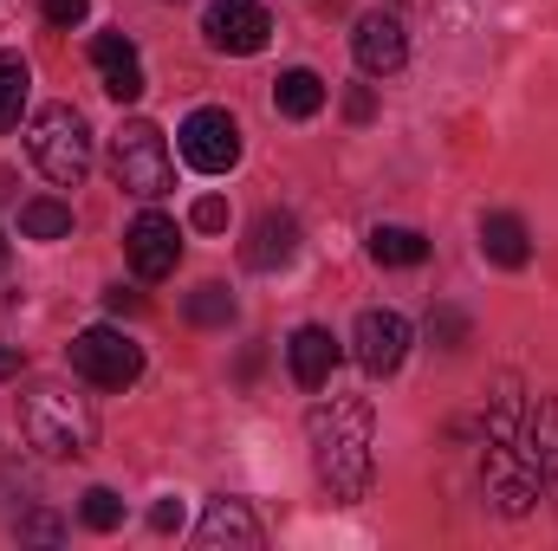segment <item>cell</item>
<instances>
[{
    "mask_svg": "<svg viewBox=\"0 0 558 551\" xmlns=\"http://www.w3.org/2000/svg\"><path fill=\"white\" fill-rule=\"evenodd\" d=\"M26 156L39 162L46 182L78 188L85 169H92V124H85V111H72V105L33 111V124H26Z\"/></svg>",
    "mask_w": 558,
    "mask_h": 551,
    "instance_id": "3957f363",
    "label": "cell"
},
{
    "mask_svg": "<svg viewBox=\"0 0 558 551\" xmlns=\"http://www.w3.org/2000/svg\"><path fill=\"white\" fill-rule=\"evenodd\" d=\"M13 532H20V539H65V519H52V513H26Z\"/></svg>",
    "mask_w": 558,
    "mask_h": 551,
    "instance_id": "484cf974",
    "label": "cell"
},
{
    "mask_svg": "<svg viewBox=\"0 0 558 551\" xmlns=\"http://www.w3.org/2000/svg\"><path fill=\"white\" fill-rule=\"evenodd\" d=\"M26 91H33V72H26V59H20V52H0V131H13V124H20V111H26Z\"/></svg>",
    "mask_w": 558,
    "mask_h": 551,
    "instance_id": "7402d4cb",
    "label": "cell"
},
{
    "mask_svg": "<svg viewBox=\"0 0 558 551\" xmlns=\"http://www.w3.org/2000/svg\"><path fill=\"white\" fill-rule=\"evenodd\" d=\"M481 254H487L494 267L520 273V267L533 260V234H526V221H520V215H487V221H481Z\"/></svg>",
    "mask_w": 558,
    "mask_h": 551,
    "instance_id": "e0dca14e",
    "label": "cell"
},
{
    "mask_svg": "<svg viewBox=\"0 0 558 551\" xmlns=\"http://www.w3.org/2000/svg\"><path fill=\"white\" fill-rule=\"evenodd\" d=\"M481 480H487V500H494L507 519H526V513H533V500L546 493V487H539V474L520 461V448H513V441H487V467H481Z\"/></svg>",
    "mask_w": 558,
    "mask_h": 551,
    "instance_id": "ba28073f",
    "label": "cell"
},
{
    "mask_svg": "<svg viewBox=\"0 0 558 551\" xmlns=\"http://www.w3.org/2000/svg\"><path fill=\"white\" fill-rule=\"evenodd\" d=\"M92 65H98V78H105V91L118 105H137L143 98V59L124 33H98L92 39Z\"/></svg>",
    "mask_w": 558,
    "mask_h": 551,
    "instance_id": "9a60e30c",
    "label": "cell"
},
{
    "mask_svg": "<svg viewBox=\"0 0 558 551\" xmlns=\"http://www.w3.org/2000/svg\"><path fill=\"white\" fill-rule=\"evenodd\" d=\"M149 526H156V532H175V526H182V500H156V506H149Z\"/></svg>",
    "mask_w": 558,
    "mask_h": 551,
    "instance_id": "83f0119b",
    "label": "cell"
},
{
    "mask_svg": "<svg viewBox=\"0 0 558 551\" xmlns=\"http://www.w3.org/2000/svg\"><path fill=\"white\" fill-rule=\"evenodd\" d=\"M0 267H7V234H0Z\"/></svg>",
    "mask_w": 558,
    "mask_h": 551,
    "instance_id": "1f68e13d",
    "label": "cell"
},
{
    "mask_svg": "<svg viewBox=\"0 0 558 551\" xmlns=\"http://www.w3.org/2000/svg\"><path fill=\"white\" fill-rule=\"evenodd\" d=\"M513 448H520V461L539 474V487L558 493V396H533V403H526Z\"/></svg>",
    "mask_w": 558,
    "mask_h": 551,
    "instance_id": "8fae6325",
    "label": "cell"
},
{
    "mask_svg": "<svg viewBox=\"0 0 558 551\" xmlns=\"http://www.w3.org/2000/svg\"><path fill=\"white\" fill-rule=\"evenodd\" d=\"M105 305H111V311H143V298H137V292H124V285H111V292H105Z\"/></svg>",
    "mask_w": 558,
    "mask_h": 551,
    "instance_id": "f546056e",
    "label": "cell"
},
{
    "mask_svg": "<svg viewBox=\"0 0 558 551\" xmlns=\"http://www.w3.org/2000/svg\"><path fill=\"white\" fill-rule=\"evenodd\" d=\"M72 370L85 383H98V390H131L143 377V344H131L111 325H92V331L72 338Z\"/></svg>",
    "mask_w": 558,
    "mask_h": 551,
    "instance_id": "5b68a950",
    "label": "cell"
},
{
    "mask_svg": "<svg viewBox=\"0 0 558 551\" xmlns=\"http://www.w3.org/2000/svg\"><path fill=\"white\" fill-rule=\"evenodd\" d=\"M428 344L461 351V344H468V311H461V305H435V311H428Z\"/></svg>",
    "mask_w": 558,
    "mask_h": 551,
    "instance_id": "cb8c5ba5",
    "label": "cell"
},
{
    "mask_svg": "<svg viewBox=\"0 0 558 551\" xmlns=\"http://www.w3.org/2000/svg\"><path fill=\"white\" fill-rule=\"evenodd\" d=\"M195 539L202 546H267V526L247 513V500H208Z\"/></svg>",
    "mask_w": 558,
    "mask_h": 551,
    "instance_id": "2e32d148",
    "label": "cell"
},
{
    "mask_svg": "<svg viewBox=\"0 0 558 551\" xmlns=\"http://www.w3.org/2000/svg\"><path fill=\"white\" fill-rule=\"evenodd\" d=\"M274 111H279V118H318V111H325V78H318V72H305V65L279 72Z\"/></svg>",
    "mask_w": 558,
    "mask_h": 551,
    "instance_id": "ac0fdd59",
    "label": "cell"
},
{
    "mask_svg": "<svg viewBox=\"0 0 558 551\" xmlns=\"http://www.w3.org/2000/svg\"><path fill=\"white\" fill-rule=\"evenodd\" d=\"M92 13V0H46V26H78Z\"/></svg>",
    "mask_w": 558,
    "mask_h": 551,
    "instance_id": "4316f807",
    "label": "cell"
},
{
    "mask_svg": "<svg viewBox=\"0 0 558 551\" xmlns=\"http://www.w3.org/2000/svg\"><path fill=\"white\" fill-rule=\"evenodd\" d=\"M20 234H26V241H65V234H72V208L52 201V195H39V201L20 208Z\"/></svg>",
    "mask_w": 558,
    "mask_h": 551,
    "instance_id": "ffe728a7",
    "label": "cell"
},
{
    "mask_svg": "<svg viewBox=\"0 0 558 551\" xmlns=\"http://www.w3.org/2000/svg\"><path fill=\"white\" fill-rule=\"evenodd\" d=\"M182 311H189V325H202V331H228L241 305H234V292H228V285H195Z\"/></svg>",
    "mask_w": 558,
    "mask_h": 551,
    "instance_id": "44dd1931",
    "label": "cell"
},
{
    "mask_svg": "<svg viewBox=\"0 0 558 551\" xmlns=\"http://www.w3.org/2000/svg\"><path fill=\"white\" fill-rule=\"evenodd\" d=\"M344 111H351V124H371V118H377V98H371V91L357 85V91L344 98Z\"/></svg>",
    "mask_w": 558,
    "mask_h": 551,
    "instance_id": "f1b7e54d",
    "label": "cell"
},
{
    "mask_svg": "<svg viewBox=\"0 0 558 551\" xmlns=\"http://www.w3.org/2000/svg\"><path fill=\"white\" fill-rule=\"evenodd\" d=\"M20 364H26V357H20V351H7V344H0V377H20Z\"/></svg>",
    "mask_w": 558,
    "mask_h": 551,
    "instance_id": "4dcf8cb0",
    "label": "cell"
},
{
    "mask_svg": "<svg viewBox=\"0 0 558 551\" xmlns=\"http://www.w3.org/2000/svg\"><path fill=\"white\" fill-rule=\"evenodd\" d=\"M124 254H131V273L137 279H169L175 273V260H182V228L169 221V215H137L131 221V234H124Z\"/></svg>",
    "mask_w": 558,
    "mask_h": 551,
    "instance_id": "30bf717a",
    "label": "cell"
},
{
    "mask_svg": "<svg viewBox=\"0 0 558 551\" xmlns=\"http://www.w3.org/2000/svg\"><path fill=\"white\" fill-rule=\"evenodd\" d=\"M305 434H312L318 487H325L338 506L364 500V493H371V474H377V454H371V448H377V421H371V403H357V396H331V403L312 409Z\"/></svg>",
    "mask_w": 558,
    "mask_h": 551,
    "instance_id": "6da1fadb",
    "label": "cell"
},
{
    "mask_svg": "<svg viewBox=\"0 0 558 551\" xmlns=\"http://www.w3.org/2000/svg\"><path fill=\"white\" fill-rule=\"evenodd\" d=\"M20 434L39 454H52V461H78L98 441V415H92V403L78 390H65V383H33L20 396Z\"/></svg>",
    "mask_w": 558,
    "mask_h": 551,
    "instance_id": "7a4b0ae2",
    "label": "cell"
},
{
    "mask_svg": "<svg viewBox=\"0 0 558 551\" xmlns=\"http://www.w3.org/2000/svg\"><path fill=\"white\" fill-rule=\"evenodd\" d=\"M189 221H195V228H202V234H221V228H228V201H221V195H202V201H195V215H189Z\"/></svg>",
    "mask_w": 558,
    "mask_h": 551,
    "instance_id": "d4e9b609",
    "label": "cell"
},
{
    "mask_svg": "<svg viewBox=\"0 0 558 551\" xmlns=\"http://www.w3.org/2000/svg\"><path fill=\"white\" fill-rule=\"evenodd\" d=\"M351 52H357V65H364L371 78H390V72H403V59H410V33H403L397 13H364L357 33H351Z\"/></svg>",
    "mask_w": 558,
    "mask_h": 551,
    "instance_id": "7c38bea8",
    "label": "cell"
},
{
    "mask_svg": "<svg viewBox=\"0 0 558 551\" xmlns=\"http://www.w3.org/2000/svg\"><path fill=\"white\" fill-rule=\"evenodd\" d=\"M292 254H299V221L279 215V208H267V215L247 228V241H241V260H247L254 273H279V267H292Z\"/></svg>",
    "mask_w": 558,
    "mask_h": 551,
    "instance_id": "5bb4252c",
    "label": "cell"
},
{
    "mask_svg": "<svg viewBox=\"0 0 558 551\" xmlns=\"http://www.w3.org/2000/svg\"><path fill=\"white\" fill-rule=\"evenodd\" d=\"M371 260L377 267H422L428 241H422L416 228H371Z\"/></svg>",
    "mask_w": 558,
    "mask_h": 551,
    "instance_id": "d6986e66",
    "label": "cell"
},
{
    "mask_svg": "<svg viewBox=\"0 0 558 551\" xmlns=\"http://www.w3.org/2000/svg\"><path fill=\"white\" fill-rule=\"evenodd\" d=\"M351 357L371 377H397L403 357H410V318L403 311H364L357 331H351Z\"/></svg>",
    "mask_w": 558,
    "mask_h": 551,
    "instance_id": "9c48e42d",
    "label": "cell"
},
{
    "mask_svg": "<svg viewBox=\"0 0 558 551\" xmlns=\"http://www.w3.org/2000/svg\"><path fill=\"white\" fill-rule=\"evenodd\" d=\"M111 175H118V188L124 195H137V201H156V195H169V182H175V162H169V143L156 124H124L118 137H111Z\"/></svg>",
    "mask_w": 558,
    "mask_h": 551,
    "instance_id": "277c9868",
    "label": "cell"
},
{
    "mask_svg": "<svg viewBox=\"0 0 558 551\" xmlns=\"http://www.w3.org/2000/svg\"><path fill=\"white\" fill-rule=\"evenodd\" d=\"M202 33H208L215 52H228V59H254V52L267 46L274 20H267L260 0H215V7L202 13Z\"/></svg>",
    "mask_w": 558,
    "mask_h": 551,
    "instance_id": "52a82bcc",
    "label": "cell"
},
{
    "mask_svg": "<svg viewBox=\"0 0 558 551\" xmlns=\"http://www.w3.org/2000/svg\"><path fill=\"white\" fill-rule=\"evenodd\" d=\"M286 370H292L299 390H325L331 370H338V338H331L325 325H299V331L286 338Z\"/></svg>",
    "mask_w": 558,
    "mask_h": 551,
    "instance_id": "4fadbf2b",
    "label": "cell"
},
{
    "mask_svg": "<svg viewBox=\"0 0 558 551\" xmlns=\"http://www.w3.org/2000/svg\"><path fill=\"white\" fill-rule=\"evenodd\" d=\"M175 149H182V162L189 169H202V175H228L234 162H241V124L228 118V111H189L182 118V131H175Z\"/></svg>",
    "mask_w": 558,
    "mask_h": 551,
    "instance_id": "8992f818",
    "label": "cell"
},
{
    "mask_svg": "<svg viewBox=\"0 0 558 551\" xmlns=\"http://www.w3.org/2000/svg\"><path fill=\"white\" fill-rule=\"evenodd\" d=\"M78 519H85L92 532H118V526H124V500H118L111 487H92V493L78 500Z\"/></svg>",
    "mask_w": 558,
    "mask_h": 551,
    "instance_id": "603a6c76",
    "label": "cell"
}]
</instances>
